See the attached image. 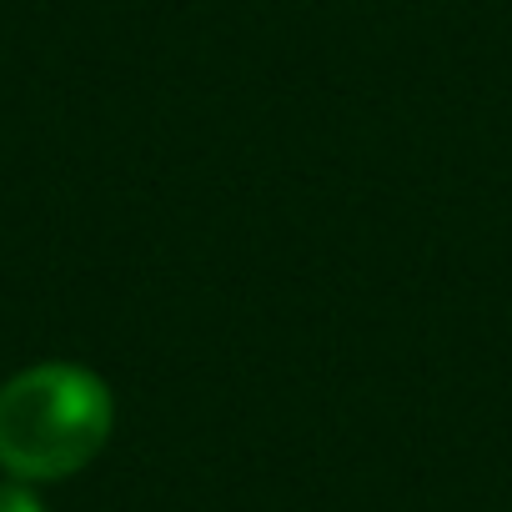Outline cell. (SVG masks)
<instances>
[{"label": "cell", "mask_w": 512, "mask_h": 512, "mask_svg": "<svg viewBox=\"0 0 512 512\" xmlns=\"http://www.w3.org/2000/svg\"><path fill=\"white\" fill-rule=\"evenodd\" d=\"M111 437V392L71 362L26 367L0 387V467L51 482L81 472Z\"/></svg>", "instance_id": "obj_1"}, {"label": "cell", "mask_w": 512, "mask_h": 512, "mask_svg": "<svg viewBox=\"0 0 512 512\" xmlns=\"http://www.w3.org/2000/svg\"><path fill=\"white\" fill-rule=\"evenodd\" d=\"M0 512H46V507H41V497L31 487L6 482V487H0Z\"/></svg>", "instance_id": "obj_2"}]
</instances>
